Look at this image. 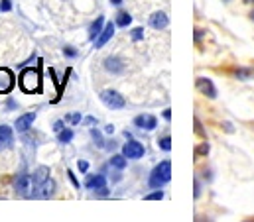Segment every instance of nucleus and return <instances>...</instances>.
<instances>
[{"label":"nucleus","instance_id":"30","mask_svg":"<svg viewBox=\"0 0 254 222\" xmlns=\"http://www.w3.org/2000/svg\"><path fill=\"white\" fill-rule=\"evenodd\" d=\"M193 122H195V134H199V136H205V132H203V128H201V122H199V118H195Z\"/></svg>","mask_w":254,"mask_h":222},{"label":"nucleus","instance_id":"19","mask_svg":"<svg viewBox=\"0 0 254 222\" xmlns=\"http://www.w3.org/2000/svg\"><path fill=\"white\" fill-rule=\"evenodd\" d=\"M130 22H132V16H130L128 12H119V14H117V22H115V24H117L119 28H128Z\"/></svg>","mask_w":254,"mask_h":222},{"label":"nucleus","instance_id":"40","mask_svg":"<svg viewBox=\"0 0 254 222\" xmlns=\"http://www.w3.org/2000/svg\"><path fill=\"white\" fill-rule=\"evenodd\" d=\"M111 4H115V6H119V4H123V0H111Z\"/></svg>","mask_w":254,"mask_h":222},{"label":"nucleus","instance_id":"35","mask_svg":"<svg viewBox=\"0 0 254 222\" xmlns=\"http://www.w3.org/2000/svg\"><path fill=\"white\" fill-rule=\"evenodd\" d=\"M105 132H107V134H115V126H113V124L105 126Z\"/></svg>","mask_w":254,"mask_h":222},{"label":"nucleus","instance_id":"17","mask_svg":"<svg viewBox=\"0 0 254 222\" xmlns=\"http://www.w3.org/2000/svg\"><path fill=\"white\" fill-rule=\"evenodd\" d=\"M54 193H56V181H54V179H48V181L40 187L38 197H42V199H50V197H54Z\"/></svg>","mask_w":254,"mask_h":222},{"label":"nucleus","instance_id":"9","mask_svg":"<svg viewBox=\"0 0 254 222\" xmlns=\"http://www.w3.org/2000/svg\"><path fill=\"white\" fill-rule=\"evenodd\" d=\"M30 185H32V177H30V175H26V173L16 175V179H14V189H16L18 195H28Z\"/></svg>","mask_w":254,"mask_h":222},{"label":"nucleus","instance_id":"3","mask_svg":"<svg viewBox=\"0 0 254 222\" xmlns=\"http://www.w3.org/2000/svg\"><path fill=\"white\" fill-rule=\"evenodd\" d=\"M101 101H103V105H105L107 109H111V111H121V109H125V105H127L125 97H123L121 93H117V91H103V93H101Z\"/></svg>","mask_w":254,"mask_h":222},{"label":"nucleus","instance_id":"32","mask_svg":"<svg viewBox=\"0 0 254 222\" xmlns=\"http://www.w3.org/2000/svg\"><path fill=\"white\" fill-rule=\"evenodd\" d=\"M65 126H64V120H56V124H54V130L56 132H60V130H64Z\"/></svg>","mask_w":254,"mask_h":222},{"label":"nucleus","instance_id":"28","mask_svg":"<svg viewBox=\"0 0 254 222\" xmlns=\"http://www.w3.org/2000/svg\"><path fill=\"white\" fill-rule=\"evenodd\" d=\"M0 10H2V12H10V10H12V2H10V0H2V2H0Z\"/></svg>","mask_w":254,"mask_h":222},{"label":"nucleus","instance_id":"13","mask_svg":"<svg viewBox=\"0 0 254 222\" xmlns=\"http://www.w3.org/2000/svg\"><path fill=\"white\" fill-rule=\"evenodd\" d=\"M150 26H152L154 30H164V28L170 26V18H168L164 12H154V14L150 16Z\"/></svg>","mask_w":254,"mask_h":222},{"label":"nucleus","instance_id":"22","mask_svg":"<svg viewBox=\"0 0 254 222\" xmlns=\"http://www.w3.org/2000/svg\"><path fill=\"white\" fill-rule=\"evenodd\" d=\"M91 138L95 140V146H97V148H105V140H103V136H101V132H99L97 128L91 130Z\"/></svg>","mask_w":254,"mask_h":222},{"label":"nucleus","instance_id":"20","mask_svg":"<svg viewBox=\"0 0 254 222\" xmlns=\"http://www.w3.org/2000/svg\"><path fill=\"white\" fill-rule=\"evenodd\" d=\"M58 140H60L62 144H69V142L73 140V130H71V128H64V130H60Z\"/></svg>","mask_w":254,"mask_h":222},{"label":"nucleus","instance_id":"37","mask_svg":"<svg viewBox=\"0 0 254 222\" xmlns=\"http://www.w3.org/2000/svg\"><path fill=\"white\" fill-rule=\"evenodd\" d=\"M195 197H199V181H195V191H193Z\"/></svg>","mask_w":254,"mask_h":222},{"label":"nucleus","instance_id":"16","mask_svg":"<svg viewBox=\"0 0 254 222\" xmlns=\"http://www.w3.org/2000/svg\"><path fill=\"white\" fill-rule=\"evenodd\" d=\"M103 28H105V18H103V16H97V20L89 26V40L95 42V40L99 38V34L103 32Z\"/></svg>","mask_w":254,"mask_h":222},{"label":"nucleus","instance_id":"2","mask_svg":"<svg viewBox=\"0 0 254 222\" xmlns=\"http://www.w3.org/2000/svg\"><path fill=\"white\" fill-rule=\"evenodd\" d=\"M20 87L24 93L34 95L42 89V75L38 69H24L20 75Z\"/></svg>","mask_w":254,"mask_h":222},{"label":"nucleus","instance_id":"26","mask_svg":"<svg viewBox=\"0 0 254 222\" xmlns=\"http://www.w3.org/2000/svg\"><path fill=\"white\" fill-rule=\"evenodd\" d=\"M65 120H67V122H71V124L75 126V124H79V122L83 120V116H81V114H69Z\"/></svg>","mask_w":254,"mask_h":222},{"label":"nucleus","instance_id":"38","mask_svg":"<svg viewBox=\"0 0 254 222\" xmlns=\"http://www.w3.org/2000/svg\"><path fill=\"white\" fill-rule=\"evenodd\" d=\"M164 118H166V120H170V118H172V112H170V109H168V111H164Z\"/></svg>","mask_w":254,"mask_h":222},{"label":"nucleus","instance_id":"7","mask_svg":"<svg viewBox=\"0 0 254 222\" xmlns=\"http://www.w3.org/2000/svg\"><path fill=\"white\" fill-rule=\"evenodd\" d=\"M195 87H197V91H199L201 95H205V97H209V99H215V97H217V89H215L213 81L207 79V77H197Z\"/></svg>","mask_w":254,"mask_h":222},{"label":"nucleus","instance_id":"24","mask_svg":"<svg viewBox=\"0 0 254 222\" xmlns=\"http://www.w3.org/2000/svg\"><path fill=\"white\" fill-rule=\"evenodd\" d=\"M132 40H134V42L144 40V30H142V28H134V30H132Z\"/></svg>","mask_w":254,"mask_h":222},{"label":"nucleus","instance_id":"33","mask_svg":"<svg viewBox=\"0 0 254 222\" xmlns=\"http://www.w3.org/2000/svg\"><path fill=\"white\" fill-rule=\"evenodd\" d=\"M67 175H69V179H71V183H73V185H75V187H77V189H79V187H81V185H79V181H77V179H75V175H73V173H71V171H67Z\"/></svg>","mask_w":254,"mask_h":222},{"label":"nucleus","instance_id":"1","mask_svg":"<svg viewBox=\"0 0 254 222\" xmlns=\"http://www.w3.org/2000/svg\"><path fill=\"white\" fill-rule=\"evenodd\" d=\"M170 179H172V164H170V160H164L152 169L148 185H150V189H162L166 183H170Z\"/></svg>","mask_w":254,"mask_h":222},{"label":"nucleus","instance_id":"41","mask_svg":"<svg viewBox=\"0 0 254 222\" xmlns=\"http://www.w3.org/2000/svg\"><path fill=\"white\" fill-rule=\"evenodd\" d=\"M245 2H251V4H254V0H245Z\"/></svg>","mask_w":254,"mask_h":222},{"label":"nucleus","instance_id":"36","mask_svg":"<svg viewBox=\"0 0 254 222\" xmlns=\"http://www.w3.org/2000/svg\"><path fill=\"white\" fill-rule=\"evenodd\" d=\"M201 36H203V30H195V42H199Z\"/></svg>","mask_w":254,"mask_h":222},{"label":"nucleus","instance_id":"4","mask_svg":"<svg viewBox=\"0 0 254 222\" xmlns=\"http://www.w3.org/2000/svg\"><path fill=\"white\" fill-rule=\"evenodd\" d=\"M50 179V167L42 166L38 167L36 171H34V175H32V185H34V191H32V195L30 197H38V191H40V187L46 183Z\"/></svg>","mask_w":254,"mask_h":222},{"label":"nucleus","instance_id":"34","mask_svg":"<svg viewBox=\"0 0 254 222\" xmlns=\"http://www.w3.org/2000/svg\"><path fill=\"white\" fill-rule=\"evenodd\" d=\"M6 107H8V111H14V109H18V105L12 101V99H8V103H6Z\"/></svg>","mask_w":254,"mask_h":222},{"label":"nucleus","instance_id":"12","mask_svg":"<svg viewBox=\"0 0 254 222\" xmlns=\"http://www.w3.org/2000/svg\"><path fill=\"white\" fill-rule=\"evenodd\" d=\"M105 185H107V177H105L103 173L89 175V177L85 179V187H87L89 191H97V189H101V187H105Z\"/></svg>","mask_w":254,"mask_h":222},{"label":"nucleus","instance_id":"11","mask_svg":"<svg viewBox=\"0 0 254 222\" xmlns=\"http://www.w3.org/2000/svg\"><path fill=\"white\" fill-rule=\"evenodd\" d=\"M105 69L109 71V73H113V75H119V73H123L125 71V61L121 59V57H107L105 59Z\"/></svg>","mask_w":254,"mask_h":222},{"label":"nucleus","instance_id":"39","mask_svg":"<svg viewBox=\"0 0 254 222\" xmlns=\"http://www.w3.org/2000/svg\"><path fill=\"white\" fill-rule=\"evenodd\" d=\"M85 122H87V124H95V118H93V116H89Z\"/></svg>","mask_w":254,"mask_h":222},{"label":"nucleus","instance_id":"29","mask_svg":"<svg viewBox=\"0 0 254 222\" xmlns=\"http://www.w3.org/2000/svg\"><path fill=\"white\" fill-rule=\"evenodd\" d=\"M77 167H79V171H81V173H87V169H89V164H87L85 160H79V162H77Z\"/></svg>","mask_w":254,"mask_h":222},{"label":"nucleus","instance_id":"5","mask_svg":"<svg viewBox=\"0 0 254 222\" xmlns=\"http://www.w3.org/2000/svg\"><path fill=\"white\" fill-rule=\"evenodd\" d=\"M123 154L127 156L128 160H140L144 156V146L140 142L128 138V142L125 144V148H123Z\"/></svg>","mask_w":254,"mask_h":222},{"label":"nucleus","instance_id":"23","mask_svg":"<svg viewBox=\"0 0 254 222\" xmlns=\"http://www.w3.org/2000/svg\"><path fill=\"white\" fill-rule=\"evenodd\" d=\"M144 199H146V201H162V199H164V193H162L160 189H156L154 193H150V195H146Z\"/></svg>","mask_w":254,"mask_h":222},{"label":"nucleus","instance_id":"6","mask_svg":"<svg viewBox=\"0 0 254 222\" xmlns=\"http://www.w3.org/2000/svg\"><path fill=\"white\" fill-rule=\"evenodd\" d=\"M16 85V79H14V73L10 69H4L0 67V95H8Z\"/></svg>","mask_w":254,"mask_h":222},{"label":"nucleus","instance_id":"27","mask_svg":"<svg viewBox=\"0 0 254 222\" xmlns=\"http://www.w3.org/2000/svg\"><path fill=\"white\" fill-rule=\"evenodd\" d=\"M203 154H209V144H207V142L195 150V156H203Z\"/></svg>","mask_w":254,"mask_h":222},{"label":"nucleus","instance_id":"14","mask_svg":"<svg viewBox=\"0 0 254 222\" xmlns=\"http://www.w3.org/2000/svg\"><path fill=\"white\" fill-rule=\"evenodd\" d=\"M115 26H117V24H113V22H111V24H107V26L103 28V32L99 34V38L95 40V48H97V50H99V48H103V46L113 38V34H115Z\"/></svg>","mask_w":254,"mask_h":222},{"label":"nucleus","instance_id":"10","mask_svg":"<svg viewBox=\"0 0 254 222\" xmlns=\"http://www.w3.org/2000/svg\"><path fill=\"white\" fill-rule=\"evenodd\" d=\"M34 120H36V112H26V114H22L18 120H16V130L18 132H28L30 128H32V124H34Z\"/></svg>","mask_w":254,"mask_h":222},{"label":"nucleus","instance_id":"25","mask_svg":"<svg viewBox=\"0 0 254 222\" xmlns=\"http://www.w3.org/2000/svg\"><path fill=\"white\" fill-rule=\"evenodd\" d=\"M251 75H253L251 69H237V77H239V79H249Z\"/></svg>","mask_w":254,"mask_h":222},{"label":"nucleus","instance_id":"21","mask_svg":"<svg viewBox=\"0 0 254 222\" xmlns=\"http://www.w3.org/2000/svg\"><path fill=\"white\" fill-rule=\"evenodd\" d=\"M158 148L164 150V152H170V150H172V138H170V136L158 138Z\"/></svg>","mask_w":254,"mask_h":222},{"label":"nucleus","instance_id":"8","mask_svg":"<svg viewBox=\"0 0 254 222\" xmlns=\"http://www.w3.org/2000/svg\"><path fill=\"white\" fill-rule=\"evenodd\" d=\"M134 126L140 128V130H154L158 126V120L152 114H140V116L134 118Z\"/></svg>","mask_w":254,"mask_h":222},{"label":"nucleus","instance_id":"15","mask_svg":"<svg viewBox=\"0 0 254 222\" xmlns=\"http://www.w3.org/2000/svg\"><path fill=\"white\" fill-rule=\"evenodd\" d=\"M12 142H14L12 128H10V126H4V124H0V152H2V150H6V148H10V146H12Z\"/></svg>","mask_w":254,"mask_h":222},{"label":"nucleus","instance_id":"31","mask_svg":"<svg viewBox=\"0 0 254 222\" xmlns=\"http://www.w3.org/2000/svg\"><path fill=\"white\" fill-rule=\"evenodd\" d=\"M64 54L67 57H77V56H79V52H77V50H73V48H64Z\"/></svg>","mask_w":254,"mask_h":222},{"label":"nucleus","instance_id":"18","mask_svg":"<svg viewBox=\"0 0 254 222\" xmlns=\"http://www.w3.org/2000/svg\"><path fill=\"white\" fill-rule=\"evenodd\" d=\"M128 164V158L125 154H115L113 158H111V166L115 167V169H125Z\"/></svg>","mask_w":254,"mask_h":222}]
</instances>
